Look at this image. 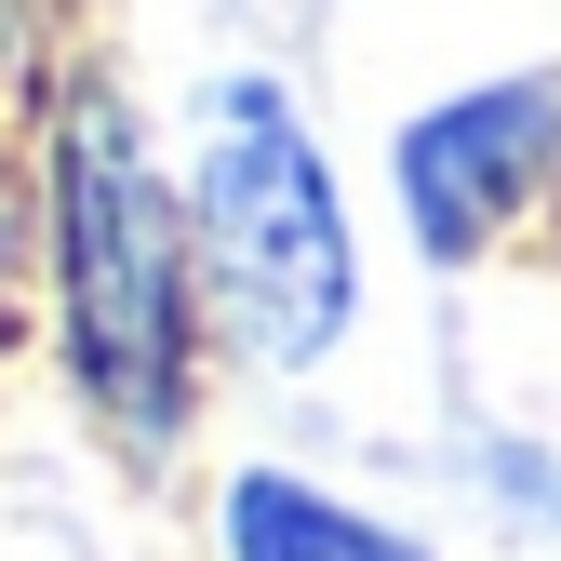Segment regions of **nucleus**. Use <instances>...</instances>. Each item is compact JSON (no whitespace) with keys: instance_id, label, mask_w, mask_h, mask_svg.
I'll return each mask as SVG.
<instances>
[{"instance_id":"f257e3e1","label":"nucleus","mask_w":561,"mask_h":561,"mask_svg":"<svg viewBox=\"0 0 561 561\" xmlns=\"http://www.w3.org/2000/svg\"><path fill=\"white\" fill-rule=\"evenodd\" d=\"M54 308H67V375L94 388L107 428L174 442L187 428V308H201V241L174 215V187L148 161L121 94L54 107V201H41Z\"/></svg>"},{"instance_id":"f03ea898","label":"nucleus","mask_w":561,"mask_h":561,"mask_svg":"<svg viewBox=\"0 0 561 561\" xmlns=\"http://www.w3.org/2000/svg\"><path fill=\"white\" fill-rule=\"evenodd\" d=\"M187 241H201V295H215L241 362H267V375L334 362L347 308H362V241H347L334 161L280 81H201Z\"/></svg>"},{"instance_id":"7ed1b4c3","label":"nucleus","mask_w":561,"mask_h":561,"mask_svg":"<svg viewBox=\"0 0 561 561\" xmlns=\"http://www.w3.org/2000/svg\"><path fill=\"white\" fill-rule=\"evenodd\" d=\"M401 228L428 267H468L522 201L561 174V81H468L401 121Z\"/></svg>"},{"instance_id":"20e7f679","label":"nucleus","mask_w":561,"mask_h":561,"mask_svg":"<svg viewBox=\"0 0 561 561\" xmlns=\"http://www.w3.org/2000/svg\"><path fill=\"white\" fill-rule=\"evenodd\" d=\"M215 535H228V561H442L428 535L347 508V495H321V481H295V468H241L215 495Z\"/></svg>"},{"instance_id":"39448f33","label":"nucleus","mask_w":561,"mask_h":561,"mask_svg":"<svg viewBox=\"0 0 561 561\" xmlns=\"http://www.w3.org/2000/svg\"><path fill=\"white\" fill-rule=\"evenodd\" d=\"M14 267H27V215H14V187H0V295H14Z\"/></svg>"}]
</instances>
